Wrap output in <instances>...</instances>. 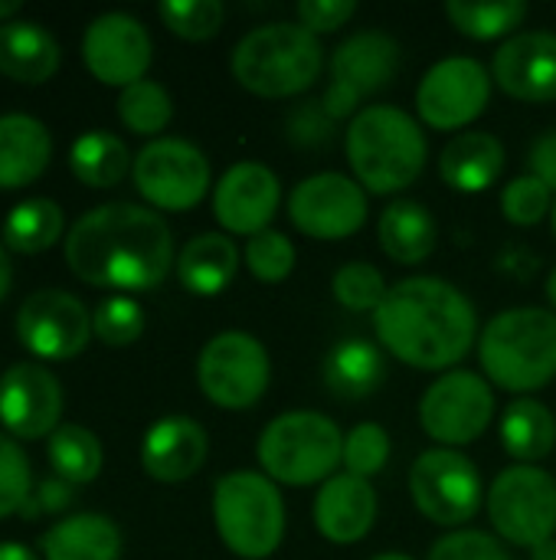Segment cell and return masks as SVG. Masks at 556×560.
<instances>
[{
    "label": "cell",
    "instance_id": "1",
    "mask_svg": "<svg viewBox=\"0 0 556 560\" xmlns=\"http://www.w3.org/2000/svg\"><path fill=\"white\" fill-rule=\"evenodd\" d=\"M62 256L85 285L115 289L118 295L151 292L177 266L167 220L128 200L82 213L69 226Z\"/></svg>",
    "mask_w": 556,
    "mask_h": 560
},
{
    "label": "cell",
    "instance_id": "2",
    "mask_svg": "<svg viewBox=\"0 0 556 560\" xmlns=\"http://www.w3.org/2000/svg\"><path fill=\"white\" fill-rule=\"evenodd\" d=\"M377 341L406 368L456 371L478 341V312L469 295L439 276H410L390 285L374 312Z\"/></svg>",
    "mask_w": 556,
    "mask_h": 560
},
{
    "label": "cell",
    "instance_id": "3",
    "mask_svg": "<svg viewBox=\"0 0 556 560\" xmlns=\"http://www.w3.org/2000/svg\"><path fill=\"white\" fill-rule=\"evenodd\" d=\"M344 148L354 180L374 197L413 187L429 161L423 125L397 105H364L347 125Z\"/></svg>",
    "mask_w": 556,
    "mask_h": 560
},
{
    "label": "cell",
    "instance_id": "4",
    "mask_svg": "<svg viewBox=\"0 0 556 560\" xmlns=\"http://www.w3.org/2000/svg\"><path fill=\"white\" fill-rule=\"evenodd\" d=\"M478 361L488 384L508 394L544 390L556 377V312L537 305L498 312L478 335Z\"/></svg>",
    "mask_w": 556,
    "mask_h": 560
},
{
    "label": "cell",
    "instance_id": "5",
    "mask_svg": "<svg viewBox=\"0 0 556 560\" xmlns=\"http://www.w3.org/2000/svg\"><path fill=\"white\" fill-rule=\"evenodd\" d=\"M324 46L301 23L275 20L249 30L229 56L233 79L259 98H292L318 82Z\"/></svg>",
    "mask_w": 556,
    "mask_h": 560
},
{
    "label": "cell",
    "instance_id": "6",
    "mask_svg": "<svg viewBox=\"0 0 556 560\" xmlns=\"http://www.w3.org/2000/svg\"><path fill=\"white\" fill-rule=\"evenodd\" d=\"M256 459L272 482L295 489L324 486L344 463V433L328 413L288 410L265 423Z\"/></svg>",
    "mask_w": 556,
    "mask_h": 560
},
{
    "label": "cell",
    "instance_id": "7",
    "mask_svg": "<svg viewBox=\"0 0 556 560\" xmlns=\"http://www.w3.org/2000/svg\"><path fill=\"white\" fill-rule=\"evenodd\" d=\"M213 525L236 558H272L285 538V499L265 472L233 469L213 486Z\"/></svg>",
    "mask_w": 556,
    "mask_h": 560
},
{
    "label": "cell",
    "instance_id": "8",
    "mask_svg": "<svg viewBox=\"0 0 556 560\" xmlns=\"http://www.w3.org/2000/svg\"><path fill=\"white\" fill-rule=\"evenodd\" d=\"M495 535L514 548H541L556 535V479L541 466H508L488 489Z\"/></svg>",
    "mask_w": 556,
    "mask_h": 560
},
{
    "label": "cell",
    "instance_id": "9",
    "mask_svg": "<svg viewBox=\"0 0 556 560\" xmlns=\"http://www.w3.org/2000/svg\"><path fill=\"white\" fill-rule=\"evenodd\" d=\"M410 495L423 518L456 532L459 525H469L488 499L478 466L465 453L446 446H433L416 456L410 469Z\"/></svg>",
    "mask_w": 556,
    "mask_h": 560
},
{
    "label": "cell",
    "instance_id": "10",
    "mask_svg": "<svg viewBox=\"0 0 556 560\" xmlns=\"http://www.w3.org/2000/svg\"><path fill=\"white\" fill-rule=\"evenodd\" d=\"M272 381L265 345L249 331L213 335L197 358V384L203 397L223 410L256 407Z\"/></svg>",
    "mask_w": 556,
    "mask_h": 560
},
{
    "label": "cell",
    "instance_id": "11",
    "mask_svg": "<svg viewBox=\"0 0 556 560\" xmlns=\"http://www.w3.org/2000/svg\"><path fill=\"white\" fill-rule=\"evenodd\" d=\"M495 410L498 404L488 377L456 368L426 387L419 400V427L433 443L456 450L475 443L492 427Z\"/></svg>",
    "mask_w": 556,
    "mask_h": 560
},
{
    "label": "cell",
    "instance_id": "12",
    "mask_svg": "<svg viewBox=\"0 0 556 560\" xmlns=\"http://www.w3.org/2000/svg\"><path fill=\"white\" fill-rule=\"evenodd\" d=\"M131 177H134L138 194L154 210H167V213L193 210L213 184V171H210L206 154L184 138L147 141L134 154Z\"/></svg>",
    "mask_w": 556,
    "mask_h": 560
},
{
    "label": "cell",
    "instance_id": "13",
    "mask_svg": "<svg viewBox=\"0 0 556 560\" xmlns=\"http://www.w3.org/2000/svg\"><path fill=\"white\" fill-rule=\"evenodd\" d=\"M400 43L383 30L347 36L331 56V82L321 95L324 112L341 121L360 112V102L393 82L400 72Z\"/></svg>",
    "mask_w": 556,
    "mask_h": 560
},
{
    "label": "cell",
    "instance_id": "14",
    "mask_svg": "<svg viewBox=\"0 0 556 560\" xmlns=\"http://www.w3.org/2000/svg\"><path fill=\"white\" fill-rule=\"evenodd\" d=\"M492 72L472 56H449L429 66L416 85V112L433 131H459L475 125L492 102Z\"/></svg>",
    "mask_w": 556,
    "mask_h": 560
},
{
    "label": "cell",
    "instance_id": "15",
    "mask_svg": "<svg viewBox=\"0 0 556 560\" xmlns=\"http://www.w3.org/2000/svg\"><path fill=\"white\" fill-rule=\"evenodd\" d=\"M288 220L308 240H347L367 223V190L338 171L311 174L295 184L288 197Z\"/></svg>",
    "mask_w": 556,
    "mask_h": 560
},
{
    "label": "cell",
    "instance_id": "16",
    "mask_svg": "<svg viewBox=\"0 0 556 560\" xmlns=\"http://www.w3.org/2000/svg\"><path fill=\"white\" fill-rule=\"evenodd\" d=\"M92 338V312L62 289H39L16 312V341L43 361H69Z\"/></svg>",
    "mask_w": 556,
    "mask_h": 560
},
{
    "label": "cell",
    "instance_id": "17",
    "mask_svg": "<svg viewBox=\"0 0 556 560\" xmlns=\"http://www.w3.org/2000/svg\"><path fill=\"white\" fill-rule=\"evenodd\" d=\"M82 59L85 69L115 89H128L141 82L154 59V43L147 26L131 13H102L85 26L82 36Z\"/></svg>",
    "mask_w": 556,
    "mask_h": 560
},
{
    "label": "cell",
    "instance_id": "18",
    "mask_svg": "<svg viewBox=\"0 0 556 560\" xmlns=\"http://www.w3.org/2000/svg\"><path fill=\"white\" fill-rule=\"evenodd\" d=\"M62 417V387L43 364L20 361L0 377V423L13 440L52 436Z\"/></svg>",
    "mask_w": 556,
    "mask_h": 560
},
{
    "label": "cell",
    "instance_id": "19",
    "mask_svg": "<svg viewBox=\"0 0 556 560\" xmlns=\"http://www.w3.org/2000/svg\"><path fill=\"white\" fill-rule=\"evenodd\" d=\"M282 203V184L272 167L259 161L233 164L213 187V217L233 236H256L269 230Z\"/></svg>",
    "mask_w": 556,
    "mask_h": 560
},
{
    "label": "cell",
    "instance_id": "20",
    "mask_svg": "<svg viewBox=\"0 0 556 560\" xmlns=\"http://www.w3.org/2000/svg\"><path fill=\"white\" fill-rule=\"evenodd\" d=\"M492 79L518 102H556V33L524 30L505 39L492 56Z\"/></svg>",
    "mask_w": 556,
    "mask_h": 560
},
{
    "label": "cell",
    "instance_id": "21",
    "mask_svg": "<svg viewBox=\"0 0 556 560\" xmlns=\"http://www.w3.org/2000/svg\"><path fill=\"white\" fill-rule=\"evenodd\" d=\"M210 453V436L206 430L190 420V417H164L157 420L141 443V466L154 482L177 486L193 479Z\"/></svg>",
    "mask_w": 556,
    "mask_h": 560
},
{
    "label": "cell",
    "instance_id": "22",
    "mask_svg": "<svg viewBox=\"0 0 556 560\" xmlns=\"http://www.w3.org/2000/svg\"><path fill=\"white\" fill-rule=\"evenodd\" d=\"M315 528L331 545H357L374 532L377 522V492L367 479L351 472L331 476L311 505Z\"/></svg>",
    "mask_w": 556,
    "mask_h": 560
},
{
    "label": "cell",
    "instance_id": "23",
    "mask_svg": "<svg viewBox=\"0 0 556 560\" xmlns=\"http://www.w3.org/2000/svg\"><path fill=\"white\" fill-rule=\"evenodd\" d=\"M508 151L492 131H462L439 154V177L459 194H485L505 174Z\"/></svg>",
    "mask_w": 556,
    "mask_h": 560
},
{
    "label": "cell",
    "instance_id": "24",
    "mask_svg": "<svg viewBox=\"0 0 556 560\" xmlns=\"http://www.w3.org/2000/svg\"><path fill=\"white\" fill-rule=\"evenodd\" d=\"M52 158L49 128L23 112L0 115V190H20L33 184Z\"/></svg>",
    "mask_w": 556,
    "mask_h": 560
},
{
    "label": "cell",
    "instance_id": "25",
    "mask_svg": "<svg viewBox=\"0 0 556 560\" xmlns=\"http://www.w3.org/2000/svg\"><path fill=\"white\" fill-rule=\"evenodd\" d=\"M56 36L33 20L0 23V72L23 85H43L59 69Z\"/></svg>",
    "mask_w": 556,
    "mask_h": 560
},
{
    "label": "cell",
    "instance_id": "26",
    "mask_svg": "<svg viewBox=\"0 0 556 560\" xmlns=\"http://www.w3.org/2000/svg\"><path fill=\"white\" fill-rule=\"evenodd\" d=\"M177 282L200 299L226 292L239 272V246L226 233H200L177 253Z\"/></svg>",
    "mask_w": 556,
    "mask_h": 560
},
{
    "label": "cell",
    "instance_id": "27",
    "mask_svg": "<svg viewBox=\"0 0 556 560\" xmlns=\"http://www.w3.org/2000/svg\"><path fill=\"white\" fill-rule=\"evenodd\" d=\"M43 560H118L121 532L108 515L79 512L49 525L39 538Z\"/></svg>",
    "mask_w": 556,
    "mask_h": 560
},
{
    "label": "cell",
    "instance_id": "28",
    "mask_svg": "<svg viewBox=\"0 0 556 560\" xmlns=\"http://www.w3.org/2000/svg\"><path fill=\"white\" fill-rule=\"evenodd\" d=\"M377 240H380V249L397 266H419L433 256L439 226L426 203L393 200L383 207V213L377 220Z\"/></svg>",
    "mask_w": 556,
    "mask_h": 560
},
{
    "label": "cell",
    "instance_id": "29",
    "mask_svg": "<svg viewBox=\"0 0 556 560\" xmlns=\"http://www.w3.org/2000/svg\"><path fill=\"white\" fill-rule=\"evenodd\" d=\"M324 387L338 400H367L380 390L387 377L383 351L367 338H344L338 341L321 368Z\"/></svg>",
    "mask_w": 556,
    "mask_h": 560
},
{
    "label": "cell",
    "instance_id": "30",
    "mask_svg": "<svg viewBox=\"0 0 556 560\" xmlns=\"http://www.w3.org/2000/svg\"><path fill=\"white\" fill-rule=\"evenodd\" d=\"M501 446L521 466H537L556 446V417L534 397H514L501 413Z\"/></svg>",
    "mask_w": 556,
    "mask_h": 560
},
{
    "label": "cell",
    "instance_id": "31",
    "mask_svg": "<svg viewBox=\"0 0 556 560\" xmlns=\"http://www.w3.org/2000/svg\"><path fill=\"white\" fill-rule=\"evenodd\" d=\"M69 167L85 187L108 190V187H118L134 164H131L128 144L118 135H111L105 128H95V131H85V135H79L72 141Z\"/></svg>",
    "mask_w": 556,
    "mask_h": 560
},
{
    "label": "cell",
    "instance_id": "32",
    "mask_svg": "<svg viewBox=\"0 0 556 560\" xmlns=\"http://www.w3.org/2000/svg\"><path fill=\"white\" fill-rule=\"evenodd\" d=\"M66 230V217L62 207L49 197H29L20 200L7 220H3V246L23 256L43 253L49 246H56L62 240Z\"/></svg>",
    "mask_w": 556,
    "mask_h": 560
},
{
    "label": "cell",
    "instance_id": "33",
    "mask_svg": "<svg viewBox=\"0 0 556 560\" xmlns=\"http://www.w3.org/2000/svg\"><path fill=\"white\" fill-rule=\"evenodd\" d=\"M46 456H49L56 479H66L69 486L95 482L105 463L102 440L79 423H59L46 443Z\"/></svg>",
    "mask_w": 556,
    "mask_h": 560
},
{
    "label": "cell",
    "instance_id": "34",
    "mask_svg": "<svg viewBox=\"0 0 556 560\" xmlns=\"http://www.w3.org/2000/svg\"><path fill=\"white\" fill-rule=\"evenodd\" d=\"M531 7L528 0H449L446 3V16L449 23L469 36V39H501L528 20Z\"/></svg>",
    "mask_w": 556,
    "mask_h": 560
},
{
    "label": "cell",
    "instance_id": "35",
    "mask_svg": "<svg viewBox=\"0 0 556 560\" xmlns=\"http://www.w3.org/2000/svg\"><path fill=\"white\" fill-rule=\"evenodd\" d=\"M118 118L134 135H144V138L161 135L174 118L170 92L154 79H141V82L128 85L118 95Z\"/></svg>",
    "mask_w": 556,
    "mask_h": 560
},
{
    "label": "cell",
    "instance_id": "36",
    "mask_svg": "<svg viewBox=\"0 0 556 560\" xmlns=\"http://www.w3.org/2000/svg\"><path fill=\"white\" fill-rule=\"evenodd\" d=\"M157 16L174 36L187 43H203L223 30L226 7L220 0H164L157 3Z\"/></svg>",
    "mask_w": 556,
    "mask_h": 560
},
{
    "label": "cell",
    "instance_id": "37",
    "mask_svg": "<svg viewBox=\"0 0 556 560\" xmlns=\"http://www.w3.org/2000/svg\"><path fill=\"white\" fill-rule=\"evenodd\" d=\"M390 285L383 279V272L370 262H344L334 279H331V295L341 308L347 312H377L387 299Z\"/></svg>",
    "mask_w": 556,
    "mask_h": 560
},
{
    "label": "cell",
    "instance_id": "38",
    "mask_svg": "<svg viewBox=\"0 0 556 560\" xmlns=\"http://www.w3.org/2000/svg\"><path fill=\"white\" fill-rule=\"evenodd\" d=\"M295 246L285 233L279 230H262L256 236L246 240V249H242V262L246 269L259 279V282H269V285H279L285 282L292 272H295Z\"/></svg>",
    "mask_w": 556,
    "mask_h": 560
},
{
    "label": "cell",
    "instance_id": "39",
    "mask_svg": "<svg viewBox=\"0 0 556 560\" xmlns=\"http://www.w3.org/2000/svg\"><path fill=\"white\" fill-rule=\"evenodd\" d=\"M92 331L108 348H128L144 335V308L131 295H108L92 315Z\"/></svg>",
    "mask_w": 556,
    "mask_h": 560
},
{
    "label": "cell",
    "instance_id": "40",
    "mask_svg": "<svg viewBox=\"0 0 556 560\" xmlns=\"http://www.w3.org/2000/svg\"><path fill=\"white\" fill-rule=\"evenodd\" d=\"M390 433L380 423H357L347 436H344V472L357 476V479H374L387 469L390 463Z\"/></svg>",
    "mask_w": 556,
    "mask_h": 560
},
{
    "label": "cell",
    "instance_id": "41",
    "mask_svg": "<svg viewBox=\"0 0 556 560\" xmlns=\"http://www.w3.org/2000/svg\"><path fill=\"white\" fill-rule=\"evenodd\" d=\"M551 207H554V190L531 174L514 177L501 190V213L514 226H537L547 213H554Z\"/></svg>",
    "mask_w": 556,
    "mask_h": 560
},
{
    "label": "cell",
    "instance_id": "42",
    "mask_svg": "<svg viewBox=\"0 0 556 560\" xmlns=\"http://www.w3.org/2000/svg\"><path fill=\"white\" fill-rule=\"evenodd\" d=\"M33 495V472L23 446L13 436L0 433V518L23 512Z\"/></svg>",
    "mask_w": 556,
    "mask_h": 560
},
{
    "label": "cell",
    "instance_id": "43",
    "mask_svg": "<svg viewBox=\"0 0 556 560\" xmlns=\"http://www.w3.org/2000/svg\"><path fill=\"white\" fill-rule=\"evenodd\" d=\"M426 560H511V555L498 535L478 528H459L442 535Z\"/></svg>",
    "mask_w": 556,
    "mask_h": 560
},
{
    "label": "cell",
    "instance_id": "44",
    "mask_svg": "<svg viewBox=\"0 0 556 560\" xmlns=\"http://www.w3.org/2000/svg\"><path fill=\"white\" fill-rule=\"evenodd\" d=\"M334 128H338V121L324 112L321 98L298 102L285 118V135L298 148H324V144H331Z\"/></svg>",
    "mask_w": 556,
    "mask_h": 560
},
{
    "label": "cell",
    "instance_id": "45",
    "mask_svg": "<svg viewBox=\"0 0 556 560\" xmlns=\"http://www.w3.org/2000/svg\"><path fill=\"white\" fill-rule=\"evenodd\" d=\"M295 13L308 33L321 36V33H338L344 23H351L357 13V3L354 0H301Z\"/></svg>",
    "mask_w": 556,
    "mask_h": 560
},
{
    "label": "cell",
    "instance_id": "46",
    "mask_svg": "<svg viewBox=\"0 0 556 560\" xmlns=\"http://www.w3.org/2000/svg\"><path fill=\"white\" fill-rule=\"evenodd\" d=\"M75 502V486H69L66 479H43L36 486V492L29 495V502L23 505L26 515H52V512H66Z\"/></svg>",
    "mask_w": 556,
    "mask_h": 560
},
{
    "label": "cell",
    "instance_id": "47",
    "mask_svg": "<svg viewBox=\"0 0 556 560\" xmlns=\"http://www.w3.org/2000/svg\"><path fill=\"white\" fill-rule=\"evenodd\" d=\"M528 174L547 184L556 194V128L537 135L534 144L528 148Z\"/></svg>",
    "mask_w": 556,
    "mask_h": 560
},
{
    "label": "cell",
    "instance_id": "48",
    "mask_svg": "<svg viewBox=\"0 0 556 560\" xmlns=\"http://www.w3.org/2000/svg\"><path fill=\"white\" fill-rule=\"evenodd\" d=\"M0 560H39V555L20 541H0Z\"/></svg>",
    "mask_w": 556,
    "mask_h": 560
},
{
    "label": "cell",
    "instance_id": "49",
    "mask_svg": "<svg viewBox=\"0 0 556 560\" xmlns=\"http://www.w3.org/2000/svg\"><path fill=\"white\" fill-rule=\"evenodd\" d=\"M10 285H13V266H10V256H7V249L0 243V302L7 299Z\"/></svg>",
    "mask_w": 556,
    "mask_h": 560
},
{
    "label": "cell",
    "instance_id": "50",
    "mask_svg": "<svg viewBox=\"0 0 556 560\" xmlns=\"http://www.w3.org/2000/svg\"><path fill=\"white\" fill-rule=\"evenodd\" d=\"M20 7H23L20 0H0V23H10L20 13Z\"/></svg>",
    "mask_w": 556,
    "mask_h": 560
},
{
    "label": "cell",
    "instance_id": "51",
    "mask_svg": "<svg viewBox=\"0 0 556 560\" xmlns=\"http://www.w3.org/2000/svg\"><path fill=\"white\" fill-rule=\"evenodd\" d=\"M534 560H556V541H547V545L534 548Z\"/></svg>",
    "mask_w": 556,
    "mask_h": 560
},
{
    "label": "cell",
    "instance_id": "52",
    "mask_svg": "<svg viewBox=\"0 0 556 560\" xmlns=\"http://www.w3.org/2000/svg\"><path fill=\"white\" fill-rule=\"evenodd\" d=\"M547 302L554 305V312H556V266H554V272L547 276Z\"/></svg>",
    "mask_w": 556,
    "mask_h": 560
},
{
    "label": "cell",
    "instance_id": "53",
    "mask_svg": "<svg viewBox=\"0 0 556 560\" xmlns=\"http://www.w3.org/2000/svg\"><path fill=\"white\" fill-rule=\"evenodd\" d=\"M370 560H416V558H410V555H403V551H387V555H377V558H370Z\"/></svg>",
    "mask_w": 556,
    "mask_h": 560
},
{
    "label": "cell",
    "instance_id": "54",
    "mask_svg": "<svg viewBox=\"0 0 556 560\" xmlns=\"http://www.w3.org/2000/svg\"><path fill=\"white\" fill-rule=\"evenodd\" d=\"M554 236H556V203H554Z\"/></svg>",
    "mask_w": 556,
    "mask_h": 560
}]
</instances>
